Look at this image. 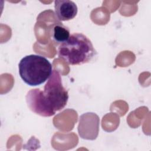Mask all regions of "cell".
<instances>
[{"label": "cell", "instance_id": "obj_1", "mask_svg": "<svg viewBox=\"0 0 151 151\" xmlns=\"http://www.w3.org/2000/svg\"><path fill=\"white\" fill-rule=\"evenodd\" d=\"M68 99L67 90L63 87L59 72L55 70L47 83L44 91L39 88L30 90L26 95V102L34 113L44 117H50L61 110Z\"/></svg>", "mask_w": 151, "mask_h": 151}, {"label": "cell", "instance_id": "obj_2", "mask_svg": "<svg viewBox=\"0 0 151 151\" xmlns=\"http://www.w3.org/2000/svg\"><path fill=\"white\" fill-rule=\"evenodd\" d=\"M97 52L91 41L81 33H73L68 40L60 44L58 57L71 65H81L90 62Z\"/></svg>", "mask_w": 151, "mask_h": 151}, {"label": "cell", "instance_id": "obj_3", "mask_svg": "<svg viewBox=\"0 0 151 151\" xmlns=\"http://www.w3.org/2000/svg\"><path fill=\"white\" fill-rule=\"evenodd\" d=\"M19 74L22 80L30 86L43 84L52 74V65L44 57L31 54L19 61Z\"/></svg>", "mask_w": 151, "mask_h": 151}, {"label": "cell", "instance_id": "obj_4", "mask_svg": "<svg viewBox=\"0 0 151 151\" xmlns=\"http://www.w3.org/2000/svg\"><path fill=\"white\" fill-rule=\"evenodd\" d=\"M100 119L94 113L83 114L79 119L78 132L80 136L86 140H94L99 132Z\"/></svg>", "mask_w": 151, "mask_h": 151}, {"label": "cell", "instance_id": "obj_5", "mask_svg": "<svg viewBox=\"0 0 151 151\" xmlns=\"http://www.w3.org/2000/svg\"><path fill=\"white\" fill-rule=\"evenodd\" d=\"M55 12L60 21H65L73 19L77 15L78 9L76 4L69 0L54 1Z\"/></svg>", "mask_w": 151, "mask_h": 151}, {"label": "cell", "instance_id": "obj_6", "mask_svg": "<svg viewBox=\"0 0 151 151\" xmlns=\"http://www.w3.org/2000/svg\"><path fill=\"white\" fill-rule=\"evenodd\" d=\"M50 38L55 44H61L67 41L70 37L69 29L61 22L54 24L50 27Z\"/></svg>", "mask_w": 151, "mask_h": 151}]
</instances>
